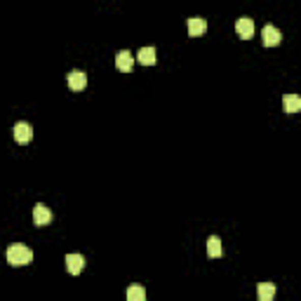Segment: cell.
Masks as SVG:
<instances>
[{"label":"cell","mask_w":301,"mask_h":301,"mask_svg":"<svg viewBox=\"0 0 301 301\" xmlns=\"http://www.w3.org/2000/svg\"><path fill=\"white\" fill-rule=\"evenodd\" d=\"M299 108H301V99L296 97V94H287V97H285V111L296 113Z\"/></svg>","instance_id":"cell-13"},{"label":"cell","mask_w":301,"mask_h":301,"mask_svg":"<svg viewBox=\"0 0 301 301\" xmlns=\"http://www.w3.org/2000/svg\"><path fill=\"white\" fill-rule=\"evenodd\" d=\"M85 85H87V75L83 73V71H71V73H68V87H71V90L78 92V90H85Z\"/></svg>","instance_id":"cell-8"},{"label":"cell","mask_w":301,"mask_h":301,"mask_svg":"<svg viewBox=\"0 0 301 301\" xmlns=\"http://www.w3.org/2000/svg\"><path fill=\"white\" fill-rule=\"evenodd\" d=\"M261 38H264V45L266 47H276V45H280V40H283V33L278 31L276 26H264V31H261Z\"/></svg>","instance_id":"cell-2"},{"label":"cell","mask_w":301,"mask_h":301,"mask_svg":"<svg viewBox=\"0 0 301 301\" xmlns=\"http://www.w3.org/2000/svg\"><path fill=\"white\" fill-rule=\"evenodd\" d=\"M116 66H118V71H123V73H129V71H132V66H134V57H132V52H127V49L118 52Z\"/></svg>","instance_id":"cell-5"},{"label":"cell","mask_w":301,"mask_h":301,"mask_svg":"<svg viewBox=\"0 0 301 301\" xmlns=\"http://www.w3.org/2000/svg\"><path fill=\"white\" fill-rule=\"evenodd\" d=\"M83 268H85V259H83V254H68L66 257V270L68 273L78 276Z\"/></svg>","instance_id":"cell-7"},{"label":"cell","mask_w":301,"mask_h":301,"mask_svg":"<svg viewBox=\"0 0 301 301\" xmlns=\"http://www.w3.org/2000/svg\"><path fill=\"white\" fill-rule=\"evenodd\" d=\"M186 26H188V33L190 36H203L205 31H207V21L200 17H190L188 21H186Z\"/></svg>","instance_id":"cell-9"},{"label":"cell","mask_w":301,"mask_h":301,"mask_svg":"<svg viewBox=\"0 0 301 301\" xmlns=\"http://www.w3.org/2000/svg\"><path fill=\"white\" fill-rule=\"evenodd\" d=\"M146 299V289L144 287H129L127 289V301H144Z\"/></svg>","instance_id":"cell-14"},{"label":"cell","mask_w":301,"mask_h":301,"mask_svg":"<svg viewBox=\"0 0 301 301\" xmlns=\"http://www.w3.org/2000/svg\"><path fill=\"white\" fill-rule=\"evenodd\" d=\"M207 254H209L212 259H219V257H222V240L216 238V235L207 238Z\"/></svg>","instance_id":"cell-12"},{"label":"cell","mask_w":301,"mask_h":301,"mask_svg":"<svg viewBox=\"0 0 301 301\" xmlns=\"http://www.w3.org/2000/svg\"><path fill=\"white\" fill-rule=\"evenodd\" d=\"M257 296H259V301H270L273 296H276V285H270V283H259Z\"/></svg>","instance_id":"cell-11"},{"label":"cell","mask_w":301,"mask_h":301,"mask_svg":"<svg viewBox=\"0 0 301 301\" xmlns=\"http://www.w3.org/2000/svg\"><path fill=\"white\" fill-rule=\"evenodd\" d=\"M12 132H14V139H17L19 144H26L33 139V127L29 123H17L12 127Z\"/></svg>","instance_id":"cell-3"},{"label":"cell","mask_w":301,"mask_h":301,"mask_svg":"<svg viewBox=\"0 0 301 301\" xmlns=\"http://www.w3.org/2000/svg\"><path fill=\"white\" fill-rule=\"evenodd\" d=\"M49 222H52V212H49L45 205L38 203L36 207H33V224H36V226H47Z\"/></svg>","instance_id":"cell-4"},{"label":"cell","mask_w":301,"mask_h":301,"mask_svg":"<svg viewBox=\"0 0 301 301\" xmlns=\"http://www.w3.org/2000/svg\"><path fill=\"white\" fill-rule=\"evenodd\" d=\"M33 252L26 245H10L7 247V264L10 266H26L31 264Z\"/></svg>","instance_id":"cell-1"},{"label":"cell","mask_w":301,"mask_h":301,"mask_svg":"<svg viewBox=\"0 0 301 301\" xmlns=\"http://www.w3.org/2000/svg\"><path fill=\"white\" fill-rule=\"evenodd\" d=\"M235 31H238V36L240 38H252V33H254V21L250 17H240L238 21H235Z\"/></svg>","instance_id":"cell-6"},{"label":"cell","mask_w":301,"mask_h":301,"mask_svg":"<svg viewBox=\"0 0 301 301\" xmlns=\"http://www.w3.org/2000/svg\"><path fill=\"white\" fill-rule=\"evenodd\" d=\"M136 59H139L144 66H153V64L158 62V57H155V47H142V49H139V54H136Z\"/></svg>","instance_id":"cell-10"}]
</instances>
